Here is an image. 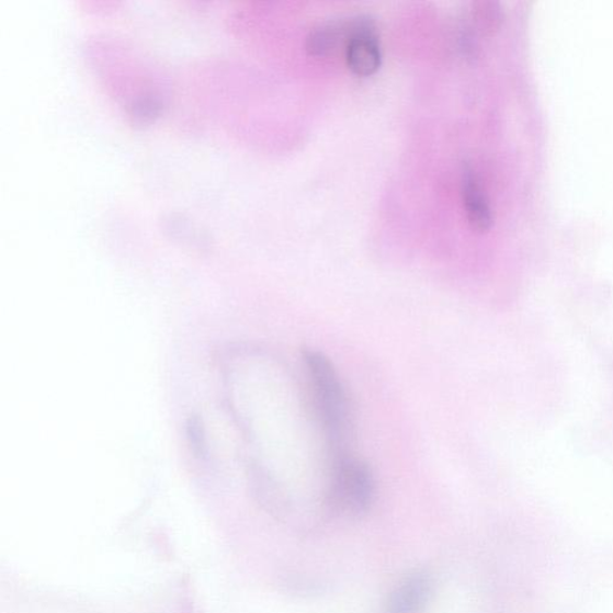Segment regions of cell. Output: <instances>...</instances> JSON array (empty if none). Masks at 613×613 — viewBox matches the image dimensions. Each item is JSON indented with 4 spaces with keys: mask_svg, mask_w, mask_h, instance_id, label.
Instances as JSON below:
<instances>
[{
    "mask_svg": "<svg viewBox=\"0 0 613 613\" xmlns=\"http://www.w3.org/2000/svg\"><path fill=\"white\" fill-rule=\"evenodd\" d=\"M368 32H375V29L367 18L326 23L309 34L306 48L313 57H328L342 47L347 50L356 36Z\"/></svg>",
    "mask_w": 613,
    "mask_h": 613,
    "instance_id": "3",
    "label": "cell"
},
{
    "mask_svg": "<svg viewBox=\"0 0 613 613\" xmlns=\"http://www.w3.org/2000/svg\"><path fill=\"white\" fill-rule=\"evenodd\" d=\"M350 70L367 77L381 69L382 49L375 32L363 33L354 38L345 50Z\"/></svg>",
    "mask_w": 613,
    "mask_h": 613,
    "instance_id": "6",
    "label": "cell"
},
{
    "mask_svg": "<svg viewBox=\"0 0 613 613\" xmlns=\"http://www.w3.org/2000/svg\"><path fill=\"white\" fill-rule=\"evenodd\" d=\"M328 503L336 513L359 516L367 512L375 495L371 467L349 451L331 454Z\"/></svg>",
    "mask_w": 613,
    "mask_h": 613,
    "instance_id": "2",
    "label": "cell"
},
{
    "mask_svg": "<svg viewBox=\"0 0 613 613\" xmlns=\"http://www.w3.org/2000/svg\"><path fill=\"white\" fill-rule=\"evenodd\" d=\"M311 406L329 441L331 454L348 451L351 429L350 404L332 362L321 352H304Z\"/></svg>",
    "mask_w": 613,
    "mask_h": 613,
    "instance_id": "1",
    "label": "cell"
},
{
    "mask_svg": "<svg viewBox=\"0 0 613 613\" xmlns=\"http://www.w3.org/2000/svg\"><path fill=\"white\" fill-rule=\"evenodd\" d=\"M433 592V580L427 571L416 570L390 592L386 613H419Z\"/></svg>",
    "mask_w": 613,
    "mask_h": 613,
    "instance_id": "4",
    "label": "cell"
},
{
    "mask_svg": "<svg viewBox=\"0 0 613 613\" xmlns=\"http://www.w3.org/2000/svg\"><path fill=\"white\" fill-rule=\"evenodd\" d=\"M463 197L469 225L478 231L489 230L493 224L491 207L473 169L468 167L463 174Z\"/></svg>",
    "mask_w": 613,
    "mask_h": 613,
    "instance_id": "5",
    "label": "cell"
},
{
    "mask_svg": "<svg viewBox=\"0 0 613 613\" xmlns=\"http://www.w3.org/2000/svg\"><path fill=\"white\" fill-rule=\"evenodd\" d=\"M188 440L192 452L197 458L204 459L207 455L205 428L200 417L191 416L186 425Z\"/></svg>",
    "mask_w": 613,
    "mask_h": 613,
    "instance_id": "7",
    "label": "cell"
},
{
    "mask_svg": "<svg viewBox=\"0 0 613 613\" xmlns=\"http://www.w3.org/2000/svg\"><path fill=\"white\" fill-rule=\"evenodd\" d=\"M478 21L488 31L498 29L502 21V9L500 4L493 2L479 3L476 9Z\"/></svg>",
    "mask_w": 613,
    "mask_h": 613,
    "instance_id": "8",
    "label": "cell"
}]
</instances>
